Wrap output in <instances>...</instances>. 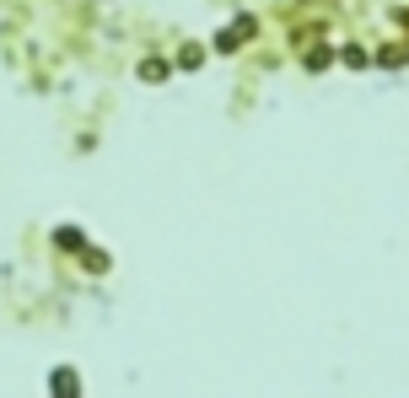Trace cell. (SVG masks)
Listing matches in <instances>:
<instances>
[{
  "instance_id": "1",
  "label": "cell",
  "mask_w": 409,
  "mask_h": 398,
  "mask_svg": "<svg viewBox=\"0 0 409 398\" xmlns=\"http://www.w3.org/2000/svg\"><path fill=\"white\" fill-rule=\"evenodd\" d=\"M242 38H248V16H242V22H232V27H227V33H221V38H216V48H237V43H242Z\"/></svg>"
}]
</instances>
